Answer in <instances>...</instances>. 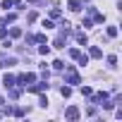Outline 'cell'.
<instances>
[{
	"instance_id": "8",
	"label": "cell",
	"mask_w": 122,
	"mask_h": 122,
	"mask_svg": "<svg viewBox=\"0 0 122 122\" xmlns=\"http://www.w3.org/2000/svg\"><path fill=\"white\" fill-rule=\"evenodd\" d=\"M77 41H79L81 46H86V36H84V34H77Z\"/></svg>"
},
{
	"instance_id": "7",
	"label": "cell",
	"mask_w": 122,
	"mask_h": 122,
	"mask_svg": "<svg viewBox=\"0 0 122 122\" xmlns=\"http://www.w3.org/2000/svg\"><path fill=\"white\" fill-rule=\"evenodd\" d=\"M43 89H48V84H36V86H31V91H43Z\"/></svg>"
},
{
	"instance_id": "5",
	"label": "cell",
	"mask_w": 122,
	"mask_h": 122,
	"mask_svg": "<svg viewBox=\"0 0 122 122\" xmlns=\"http://www.w3.org/2000/svg\"><path fill=\"white\" fill-rule=\"evenodd\" d=\"M101 55H103V53H101V48H96V46H93V48H91V57H101Z\"/></svg>"
},
{
	"instance_id": "1",
	"label": "cell",
	"mask_w": 122,
	"mask_h": 122,
	"mask_svg": "<svg viewBox=\"0 0 122 122\" xmlns=\"http://www.w3.org/2000/svg\"><path fill=\"white\" fill-rule=\"evenodd\" d=\"M67 81H70V84H81V79H79V74H77V72H74L72 67L67 70Z\"/></svg>"
},
{
	"instance_id": "4",
	"label": "cell",
	"mask_w": 122,
	"mask_h": 122,
	"mask_svg": "<svg viewBox=\"0 0 122 122\" xmlns=\"http://www.w3.org/2000/svg\"><path fill=\"white\" fill-rule=\"evenodd\" d=\"M3 84H5L7 89H10V86H15V77H12V74H7V77L3 79Z\"/></svg>"
},
{
	"instance_id": "12",
	"label": "cell",
	"mask_w": 122,
	"mask_h": 122,
	"mask_svg": "<svg viewBox=\"0 0 122 122\" xmlns=\"http://www.w3.org/2000/svg\"><path fill=\"white\" fill-rule=\"evenodd\" d=\"M10 34H12V36H15V38H17V36H22V29H17V26H15V29H12V31H10Z\"/></svg>"
},
{
	"instance_id": "6",
	"label": "cell",
	"mask_w": 122,
	"mask_h": 122,
	"mask_svg": "<svg viewBox=\"0 0 122 122\" xmlns=\"http://www.w3.org/2000/svg\"><path fill=\"white\" fill-rule=\"evenodd\" d=\"M108 36L115 38V36H117V29H115V26H108Z\"/></svg>"
},
{
	"instance_id": "2",
	"label": "cell",
	"mask_w": 122,
	"mask_h": 122,
	"mask_svg": "<svg viewBox=\"0 0 122 122\" xmlns=\"http://www.w3.org/2000/svg\"><path fill=\"white\" fill-rule=\"evenodd\" d=\"M65 117H67V120H77V117H79V110L72 105V108H67V110H65Z\"/></svg>"
},
{
	"instance_id": "10",
	"label": "cell",
	"mask_w": 122,
	"mask_h": 122,
	"mask_svg": "<svg viewBox=\"0 0 122 122\" xmlns=\"http://www.w3.org/2000/svg\"><path fill=\"white\" fill-rule=\"evenodd\" d=\"M53 67H55V70H62L65 65H62V60H55V62H53Z\"/></svg>"
},
{
	"instance_id": "3",
	"label": "cell",
	"mask_w": 122,
	"mask_h": 122,
	"mask_svg": "<svg viewBox=\"0 0 122 122\" xmlns=\"http://www.w3.org/2000/svg\"><path fill=\"white\" fill-rule=\"evenodd\" d=\"M67 7H70L72 12H79V10H81V3H79V0H70V3H67Z\"/></svg>"
},
{
	"instance_id": "11",
	"label": "cell",
	"mask_w": 122,
	"mask_h": 122,
	"mask_svg": "<svg viewBox=\"0 0 122 122\" xmlns=\"http://www.w3.org/2000/svg\"><path fill=\"white\" fill-rule=\"evenodd\" d=\"M115 62H117V57H115V55H110V57H108V65H110V67H115Z\"/></svg>"
},
{
	"instance_id": "9",
	"label": "cell",
	"mask_w": 122,
	"mask_h": 122,
	"mask_svg": "<svg viewBox=\"0 0 122 122\" xmlns=\"http://www.w3.org/2000/svg\"><path fill=\"white\" fill-rule=\"evenodd\" d=\"M70 55H72V57H74V60H77V57H79V55H81V50H77V48H72V50H70Z\"/></svg>"
}]
</instances>
